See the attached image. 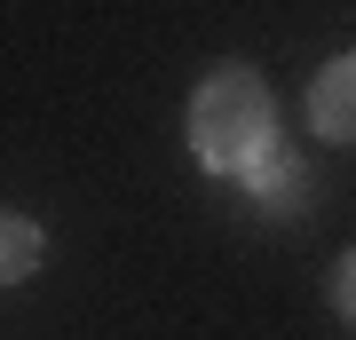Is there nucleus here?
Segmentation results:
<instances>
[{
  "instance_id": "1",
  "label": "nucleus",
  "mask_w": 356,
  "mask_h": 340,
  "mask_svg": "<svg viewBox=\"0 0 356 340\" xmlns=\"http://www.w3.org/2000/svg\"><path fill=\"white\" fill-rule=\"evenodd\" d=\"M182 135H191V159L222 182H245L254 166L277 151V95L254 63H214V72L191 88V111H182Z\"/></svg>"
},
{
  "instance_id": "2",
  "label": "nucleus",
  "mask_w": 356,
  "mask_h": 340,
  "mask_svg": "<svg viewBox=\"0 0 356 340\" xmlns=\"http://www.w3.org/2000/svg\"><path fill=\"white\" fill-rule=\"evenodd\" d=\"M245 190V206H254V214H309V206H317V182H309V159L293 151V143H277V151H269L254 175L238 182Z\"/></svg>"
},
{
  "instance_id": "3",
  "label": "nucleus",
  "mask_w": 356,
  "mask_h": 340,
  "mask_svg": "<svg viewBox=\"0 0 356 340\" xmlns=\"http://www.w3.org/2000/svg\"><path fill=\"white\" fill-rule=\"evenodd\" d=\"M309 135L317 143H356V48L332 56L309 79Z\"/></svg>"
},
{
  "instance_id": "4",
  "label": "nucleus",
  "mask_w": 356,
  "mask_h": 340,
  "mask_svg": "<svg viewBox=\"0 0 356 340\" xmlns=\"http://www.w3.org/2000/svg\"><path fill=\"white\" fill-rule=\"evenodd\" d=\"M40 261H48V229L16 206H0V285H24Z\"/></svg>"
},
{
  "instance_id": "5",
  "label": "nucleus",
  "mask_w": 356,
  "mask_h": 340,
  "mask_svg": "<svg viewBox=\"0 0 356 340\" xmlns=\"http://www.w3.org/2000/svg\"><path fill=\"white\" fill-rule=\"evenodd\" d=\"M332 309H341V325L356 332V245L332 261Z\"/></svg>"
}]
</instances>
